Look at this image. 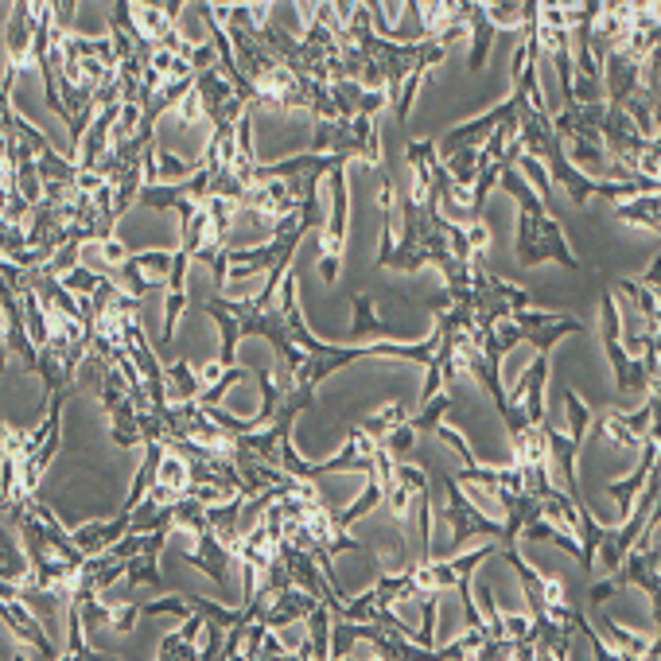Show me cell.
Returning <instances> with one entry per match:
<instances>
[{"instance_id": "cell-29", "label": "cell", "mask_w": 661, "mask_h": 661, "mask_svg": "<svg viewBox=\"0 0 661 661\" xmlns=\"http://www.w3.org/2000/svg\"><path fill=\"white\" fill-rule=\"evenodd\" d=\"M222 646H226V626H222V623H214V619H207V626H202V646H199V657H202V661H211V657H222Z\"/></svg>"}, {"instance_id": "cell-6", "label": "cell", "mask_w": 661, "mask_h": 661, "mask_svg": "<svg viewBox=\"0 0 661 661\" xmlns=\"http://www.w3.org/2000/svg\"><path fill=\"white\" fill-rule=\"evenodd\" d=\"M183 561H187L191 568L207 572V576L226 592V584H230V561H238V549H230L226 541L214 533V529H207V533L195 537V549L183 553Z\"/></svg>"}, {"instance_id": "cell-36", "label": "cell", "mask_w": 661, "mask_h": 661, "mask_svg": "<svg viewBox=\"0 0 661 661\" xmlns=\"http://www.w3.org/2000/svg\"><path fill=\"white\" fill-rule=\"evenodd\" d=\"M261 657H288V650H284V642L276 638V630L269 626L264 630V638H261Z\"/></svg>"}, {"instance_id": "cell-21", "label": "cell", "mask_w": 661, "mask_h": 661, "mask_svg": "<svg viewBox=\"0 0 661 661\" xmlns=\"http://www.w3.org/2000/svg\"><path fill=\"white\" fill-rule=\"evenodd\" d=\"M491 638V630L487 626H467L460 638H451V642H444L436 650V657H448V661H460V657H475L479 650H482V642Z\"/></svg>"}, {"instance_id": "cell-26", "label": "cell", "mask_w": 661, "mask_h": 661, "mask_svg": "<svg viewBox=\"0 0 661 661\" xmlns=\"http://www.w3.org/2000/svg\"><path fill=\"white\" fill-rule=\"evenodd\" d=\"M242 377H245V370L242 366H230V370L214 381V386H207L199 393V405H222V397H226V389H233V386H242Z\"/></svg>"}, {"instance_id": "cell-24", "label": "cell", "mask_w": 661, "mask_h": 661, "mask_svg": "<svg viewBox=\"0 0 661 661\" xmlns=\"http://www.w3.org/2000/svg\"><path fill=\"white\" fill-rule=\"evenodd\" d=\"M518 168L525 171V180L537 187V195L545 199V202H553V175H549V168H545V160H537V156H529V152H522V160H518Z\"/></svg>"}, {"instance_id": "cell-2", "label": "cell", "mask_w": 661, "mask_h": 661, "mask_svg": "<svg viewBox=\"0 0 661 661\" xmlns=\"http://www.w3.org/2000/svg\"><path fill=\"white\" fill-rule=\"evenodd\" d=\"M444 491H448V502H444V525L451 529V545L455 549H463L471 537H494L498 545H502V525L491 522L487 513H482L475 502H471V494H463V482L455 479V475H444Z\"/></svg>"}, {"instance_id": "cell-13", "label": "cell", "mask_w": 661, "mask_h": 661, "mask_svg": "<svg viewBox=\"0 0 661 661\" xmlns=\"http://www.w3.org/2000/svg\"><path fill=\"white\" fill-rule=\"evenodd\" d=\"M381 498H386V487H381V475H377V467H374V471H366V487H362V494H358V502L346 506V510L339 513V525L350 529L355 522H362L366 513H374V510L381 506Z\"/></svg>"}, {"instance_id": "cell-37", "label": "cell", "mask_w": 661, "mask_h": 661, "mask_svg": "<svg viewBox=\"0 0 661 661\" xmlns=\"http://www.w3.org/2000/svg\"><path fill=\"white\" fill-rule=\"evenodd\" d=\"M467 233H471V245L479 249V253L491 245V230H487V222H482V218H479V222H467Z\"/></svg>"}, {"instance_id": "cell-43", "label": "cell", "mask_w": 661, "mask_h": 661, "mask_svg": "<svg viewBox=\"0 0 661 661\" xmlns=\"http://www.w3.org/2000/svg\"><path fill=\"white\" fill-rule=\"evenodd\" d=\"M654 296H657V304H661V288H654Z\"/></svg>"}, {"instance_id": "cell-3", "label": "cell", "mask_w": 661, "mask_h": 661, "mask_svg": "<svg viewBox=\"0 0 661 661\" xmlns=\"http://www.w3.org/2000/svg\"><path fill=\"white\" fill-rule=\"evenodd\" d=\"M171 264L175 253L171 249H140V253H129L117 269H121V288L132 292L137 300H144L152 288H168V276H171Z\"/></svg>"}, {"instance_id": "cell-20", "label": "cell", "mask_w": 661, "mask_h": 661, "mask_svg": "<svg viewBox=\"0 0 661 661\" xmlns=\"http://www.w3.org/2000/svg\"><path fill=\"white\" fill-rule=\"evenodd\" d=\"M587 327L580 319H561V323H553V327H541V331H525V343H533V350H541V355H553V346L564 339V335H584Z\"/></svg>"}, {"instance_id": "cell-39", "label": "cell", "mask_w": 661, "mask_h": 661, "mask_svg": "<svg viewBox=\"0 0 661 661\" xmlns=\"http://www.w3.org/2000/svg\"><path fill=\"white\" fill-rule=\"evenodd\" d=\"M638 281H642L646 288H661V257H654V261H650V269H646V273L638 276Z\"/></svg>"}, {"instance_id": "cell-19", "label": "cell", "mask_w": 661, "mask_h": 661, "mask_svg": "<svg viewBox=\"0 0 661 661\" xmlns=\"http://www.w3.org/2000/svg\"><path fill=\"white\" fill-rule=\"evenodd\" d=\"M362 335H377V339H381V335H386V339L393 335L389 323L374 315V300L366 296V292H358V296H355V327H350V339H362Z\"/></svg>"}, {"instance_id": "cell-5", "label": "cell", "mask_w": 661, "mask_h": 661, "mask_svg": "<svg viewBox=\"0 0 661 661\" xmlns=\"http://www.w3.org/2000/svg\"><path fill=\"white\" fill-rule=\"evenodd\" d=\"M0 615H5V623H8L12 635H16L20 642H27L32 650H39V657H58L55 642H51V635H47V626L39 623V611L27 604L24 595H5V604H0Z\"/></svg>"}, {"instance_id": "cell-34", "label": "cell", "mask_w": 661, "mask_h": 661, "mask_svg": "<svg viewBox=\"0 0 661 661\" xmlns=\"http://www.w3.org/2000/svg\"><path fill=\"white\" fill-rule=\"evenodd\" d=\"M619 587H623V580H619V576H615V572H611L607 580H595L592 587H587V599H592V604L599 607V604H607V599H611L615 592H619Z\"/></svg>"}, {"instance_id": "cell-41", "label": "cell", "mask_w": 661, "mask_h": 661, "mask_svg": "<svg viewBox=\"0 0 661 661\" xmlns=\"http://www.w3.org/2000/svg\"><path fill=\"white\" fill-rule=\"evenodd\" d=\"M646 657H661V635L650 638V650H646Z\"/></svg>"}, {"instance_id": "cell-28", "label": "cell", "mask_w": 661, "mask_h": 661, "mask_svg": "<svg viewBox=\"0 0 661 661\" xmlns=\"http://www.w3.org/2000/svg\"><path fill=\"white\" fill-rule=\"evenodd\" d=\"M63 284H67L70 292H75V296H94L98 284H101V276H98V273H90L86 264H75V269H70V273L63 276Z\"/></svg>"}, {"instance_id": "cell-32", "label": "cell", "mask_w": 661, "mask_h": 661, "mask_svg": "<svg viewBox=\"0 0 661 661\" xmlns=\"http://www.w3.org/2000/svg\"><path fill=\"white\" fill-rule=\"evenodd\" d=\"M432 436H439V439H444V444H448V448H455V451H460V460H463V467H471V463H479V460H475V451H471V448H467V439H463L460 432H455V429H448V424H439V429H436Z\"/></svg>"}, {"instance_id": "cell-31", "label": "cell", "mask_w": 661, "mask_h": 661, "mask_svg": "<svg viewBox=\"0 0 661 661\" xmlns=\"http://www.w3.org/2000/svg\"><path fill=\"white\" fill-rule=\"evenodd\" d=\"M424 619H420V635H417V642L420 646H429V650H436V615H439V599H436V592L432 595H424Z\"/></svg>"}, {"instance_id": "cell-42", "label": "cell", "mask_w": 661, "mask_h": 661, "mask_svg": "<svg viewBox=\"0 0 661 661\" xmlns=\"http://www.w3.org/2000/svg\"><path fill=\"white\" fill-rule=\"evenodd\" d=\"M654 463H657V467H661V444H657V460H654Z\"/></svg>"}, {"instance_id": "cell-9", "label": "cell", "mask_w": 661, "mask_h": 661, "mask_svg": "<svg viewBox=\"0 0 661 661\" xmlns=\"http://www.w3.org/2000/svg\"><path fill=\"white\" fill-rule=\"evenodd\" d=\"M498 549H502V545H498V541L491 537L487 545H475V549H467V553H460V556H451V561H432L436 587H455L463 576H475V568H479L482 561H491Z\"/></svg>"}, {"instance_id": "cell-38", "label": "cell", "mask_w": 661, "mask_h": 661, "mask_svg": "<svg viewBox=\"0 0 661 661\" xmlns=\"http://www.w3.org/2000/svg\"><path fill=\"white\" fill-rule=\"evenodd\" d=\"M101 257H106L109 264H121L129 253H125V245L117 242V238H109V242H101Z\"/></svg>"}, {"instance_id": "cell-23", "label": "cell", "mask_w": 661, "mask_h": 661, "mask_svg": "<svg viewBox=\"0 0 661 661\" xmlns=\"http://www.w3.org/2000/svg\"><path fill=\"white\" fill-rule=\"evenodd\" d=\"M408 420V405H401V401H389L386 408H381V413H374V417H362V424L358 429H366L370 432L374 439H381V444H386V436L397 429V424H405Z\"/></svg>"}, {"instance_id": "cell-30", "label": "cell", "mask_w": 661, "mask_h": 661, "mask_svg": "<svg viewBox=\"0 0 661 661\" xmlns=\"http://www.w3.org/2000/svg\"><path fill=\"white\" fill-rule=\"evenodd\" d=\"M417 436H420V432H417V429H413V424H408V420H405V424H397V429H393V432L386 436V448L393 451V460H405V455L413 451Z\"/></svg>"}, {"instance_id": "cell-33", "label": "cell", "mask_w": 661, "mask_h": 661, "mask_svg": "<svg viewBox=\"0 0 661 661\" xmlns=\"http://www.w3.org/2000/svg\"><path fill=\"white\" fill-rule=\"evenodd\" d=\"M137 619H144L140 607L137 604H121V607H113V623L109 626L117 630V635H129V630L137 626Z\"/></svg>"}, {"instance_id": "cell-25", "label": "cell", "mask_w": 661, "mask_h": 661, "mask_svg": "<svg viewBox=\"0 0 661 661\" xmlns=\"http://www.w3.org/2000/svg\"><path fill=\"white\" fill-rule=\"evenodd\" d=\"M140 615H144V619H156V615H175V619H187V615H195V604H191V595H164V599L144 604Z\"/></svg>"}, {"instance_id": "cell-15", "label": "cell", "mask_w": 661, "mask_h": 661, "mask_svg": "<svg viewBox=\"0 0 661 661\" xmlns=\"http://www.w3.org/2000/svg\"><path fill=\"white\" fill-rule=\"evenodd\" d=\"M175 529H187L191 537H199V533H207V529H214L211 525V506L199 502L195 494L175 498Z\"/></svg>"}, {"instance_id": "cell-27", "label": "cell", "mask_w": 661, "mask_h": 661, "mask_svg": "<svg viewBox=\"0 0 661 661\" xmlns=\"http://www.w3.org/2000/svg\"><path fill=\"white\" fill-rule=\"evenodd\" d=\"M160 661H175V657H199V646L195 642H187L180 630H171V635L160 638Z\"/></svg>"}, {"instance_id": "cell-16", "label": "cell", "mask_w": 661, "mask_h": 661, "mask_svg": "<svg viewBox=\"0 0 661 661\" xmlns=\"http://www.w3.org/2000/svg\"><path fill=\"white\" fill-rule=\"evenodd\" d=\"M202 389H207V386H202V377L191 374V366H187L183 358L168 366V397H171V405H180V401H199Z\"/></svg>"}, {"instance_id": "cell-4", "label": "cell", "mask_w": 661, "mask_h": 661, "mask_svg": "<svg viewBox=\"0 0 661 661\" xmlns=\"http://www.w3.org/2000/svg\"><path fill=\"white\" fill-rule=\"evenodd\" d=\"M0 304H5V323H8V331H5V346H8V355H12V358H20L32 374H39V343H36L32 327H27V315H24V300H20V292H12V288L5 284V288H0Z\"/></svg>"}, {"instance_id": "cell-14", "label": "cell", "mask_w": 661, "mask_h": 661, "mask_svg": "<svg viewBox=\"0 0 661 661\" xmlns=\"http://www.w3.org/2000/svg\"><path fill=\"white\" fill-rule=\"evenodd\" d=\"M607 529L599 525L592 518V510H587V502H580V525H576V537H580V568L592 576V568H595V556H599V541H604Z\"/></svg>"}, {"instance_id": "cell-10", "label": "cell", "mask_w": 661, "mask_h": 661, "mask_svg": "<svg viewBox=\"0 0 661 661\" xmlns=\"http://www.w3.org/2000/svg\"><path fill=\"white\" fill-rule=\"evenodd\" d=\"M545 432H549V463L556 467V475H561L568 482V494L576 498V502H584V494H580V479H576V439H572L568 432L561 429H553V424H545Z\"/></svg>"}, {"instance_id": "cell-18", "label": "cell", "mask_w": 661, "mask_h": 661, "mask_svg": "<svg viewBox=\"0 0 661 661\" xmlns=\"http://www.w3.org/2000/svg\"><path fill=\"white\" fill-rule=\"evenodd\" d=\"M525 8L529 0H482V12L494 24V32H510V27L525 24Z\"/></svg>"}, {"instance_id": "cell-8", "label": "cell", "mask_w": 661, "mask_h": 661, "mask_svg": "<svg viewBox=\"0 0 661 661\" xmlns=\"http://www.w3.org/2000/svg\"><path fill=\"white\" fill-rule=\"evenodd\" d=\"M654 460H657V444L654 439H646L642 444V463L630 471L626 479H611L607 482V494L619 502V510H623V518H630V510H635V498L642 494V487L650 482V471H654Z\"/></svg>"}, {"instance_id": "cell-1", "label": "cell", "mask_w": 661, "mask_h": 661, "mask_svg": "<svg viewBox=\"0 0 661 661\" xmlns=\"http://www.w3.org/2000/svg\"><path fill=\"white\" fill-rule=\"evenodd\" d=\"M331 218L323 226V253H319V281L335 284L343 269V249H346V226H350V183H346V164L331 168Z\"/></svg>"}, {"instance_id": "cell-22", "label": "cell", "mask_w": 661, "mask_h": 661, "mask_svg": "<svg viewBox=\"0 0 661 661\" xmlns=\"http://www.w3.org/2000/svg\"><path fill=\"white\" fill-rule=\"evenodd\" d=\"M448 408H451V393L448 389H439L432 401H424L420 405V413L417 417H408V424L420 432V436H432L439 424H444V417H448Z\"/></svg>"}, {"instance_id": "cell-11", "label": "cell", "mask_w": 661, "mask_h": 661, "mask_svg": "<svg viewBox=\"0 0 661 661\" xmlns=\"http://www.w3.org/2000/svg\"><path fill=\"white\" fill-rule=\"evenodd\" d=\"M191 487V463L183 460L180 451H164V463H160V479H156V487H152V498H160V502H175V498H183Z\"/></svg>"}, {"instance_id": "cell-7", "label": "cell", "mask_w": 661, "mask_h": 661, "mask_svg": "<svg viewBox=\"0 0 661 661\" xmlns=\"http://www.w3.org/2000/svg\"><path fill=\"white\" fill-rule=\"evenodd\" d=\"M323 604L319 595L312 592H304V587H284V592H276L269 599V607H264V626H273V630H281V626H292V623H307V615H312L315 607Z\"/></svg>"}, {"instance_id": "cell-35", "label": "cell", "mask_w": 661, "mask_h": 661, "mask_svg": "<svg viewBox=\"0 0 661 661\" xmlns=\"http://www.w3.org/2000/svg\"><path fill=\"white\" fill-rule=\"evenodd\" d=\"M529 626H533V619H525V615H502V635L518 646L525 635H529Z\"/></svg>"}, {"instance_id": "cell-12", "label": "cell", "mask_w": 661, "mask_h": 661, "mask_svg": "<svg viewBox=\"0 0 661 661\" xmlns=\"http://www.w3.org/2000/svg\"><path fill=\"white\" fill-rule=\"evenodd\" d=\"M561 401H564V420H568V436L576 439V448L587 444V432L595 429V408L584 401V397L576 389H564L561 393Z\"/></svg>"}, {"instance_id": "cell-40", "label": "cell", "mask_w": 661, "mask_h": 661, "mask_svg": "<svg viewBox=\"0 0 661 661\" xmlns=\"http://www.w3.org/2000/svg\"><path fill=\"white\" fill-rule=\"evenodd\" d=\"M226 370H230V366H222V362H211V366H202V370H199V377H202V386H214V381H218V377H222Z\"/></svg>"}, {"instance_id": "cell-17", "label": "cell", "mask_w": 661, "mask_h": 661, "mask_svg": "<svg viewBox=\"0 0 661 661\" xmlns=\"http://www.w3.org/2000/svg\"><path fill=\"white\" fill-rule=\"evenodd\" d=\"M599 630H604L607 642L619 650V657H646V650H650V638L635 635V630H623L615 619H599Z\"/></svg>"}]
</instances>
